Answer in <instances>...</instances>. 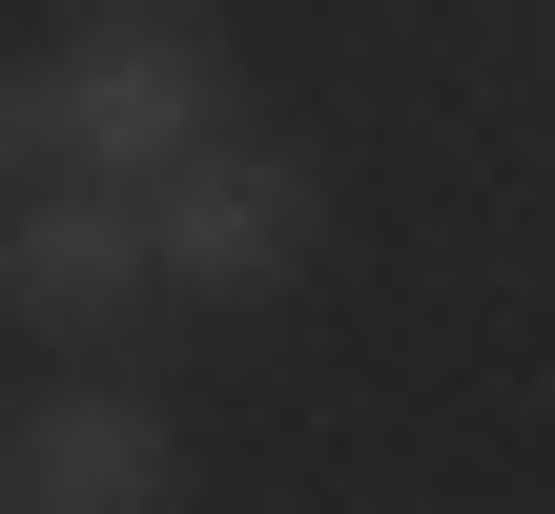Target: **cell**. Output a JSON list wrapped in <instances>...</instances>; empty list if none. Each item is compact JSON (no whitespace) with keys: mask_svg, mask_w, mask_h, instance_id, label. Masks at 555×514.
Returning <instances> with one entry per match:
<instances>
[{"mask_svg":"<svg viewBox=\"0 0 555 514\" xmlns=\"http://www.w3.org/2000/svg\"><path fill=\"white\" fill-rule=\"evenodd\" d=\"M144 247H165V288H288V268H309V165L185 144V165L144 185Z\"/></svg>","mask_w":555,"mask_h":514,"instance_id":"2","label":"cell"},{"mask_svg":"<svg viewBox=\"0 0 555 514\" xmlns=\"http://www.w3.org/2000/svg\"><path fill=\"white\" fill-rule=\"evenodd\" d=\"M185 144H227V62H206V21H185V0H124V21H82V41H62V165H103V185H165Z\"/></svg>","mask_w":555,"mask_h":514,"instance_id":"1","label":"cell"},{"mask_svg":"<svg viewBox=\"0 0 555 514\" xmlns=\"http://www.w3.org/2000/svg\"><path fill=\"white\" fill-rule=\"evenodd\" d=\"M0 494L21 514H165V412L144 391H41L0 433Z\"/></svg>","mask_w":555,"mask_h":514,"instance_id":"4","label":"cell"},{"mask_svg":"<svg viewBox=\"0 0 555 514\" xmlns=\"http://www.w3.org/2000/svg\"><path fill=\"white\" fill-rule=\"evenodd\" d=\"M144 268H165V247H144V185H103V165H62V185H21V206H0V309H21V330H62V350H82Z\"/></svg>","mask_w":555,"mask_h":514,"instance_id":"3","label":"cell"},{"mask_svg":"<svg viewBox=\"0 0 555 514\" xmlns=\"http://www.w3.org/2000/svg\"><path fill=\"white\" fill-rule=\"evenodd\" d=\"M0 514H21V494H0Z\"/></svg>","mask_w":555,"mask_h":514,"instance_id":"6","label":"cell"},{"mask_svg":"<svg viewBox=\"0 0 555 514\" xmlns=\"http://www.w3.org/2000/svg\"><path fill=\"white\" fill-rule=\"evenodd\" d=\"M0 185H62V62H0Z\"/></svg>","mask_w":555,"mask_h":514,"instance_id":"5","label":"cell"}]
</instances>
